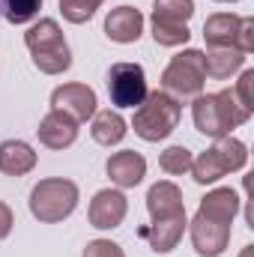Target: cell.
Listing matches in <instances>:
<instances>
[{
	"mask_svg": "<svg viewBox=\"0 0 254 257\" xmlns=\"http://www.w3.org/2000/svg\"><path fill=\"white\" fill-rule=\"evenodd\" d=\"M206 84V72H203V51H183L177 54L168 69L162 72V87L165 93H174L177 99H191V96H200Z\"/></svg>",
	"mask_w": 254,
	"mask_h": 257,
	"instance_id": "52a82bcc",
	"label": "cell"
},
{
	"mask_svg": "<svg viewBox=\"0 0 254 257\" xmlns=\"http://www.w3.org/2000/svg\"><path fill=\"white\" fill-rule=\"evenodd\" d=\"M42 0H3V18L9 24H27L39 15Z\"/></svg>",
	"mask_w": 254,
	"mask_h": 257,
	"instance_id": "7402d4cb",
	"label": "cell"
},
{
	"mask_svg": "<svg viewBox=\"0 0 254 257\" xmlns=\"http://www.w3.org/2000/svg\"><path fill=\"white\" fill-rule=\"evenodd\" d=\"M51 108L69 114L75 123H84L96 114V93L87 84H63L51 93Z\"/></svg>",
	"mask_w": 254,
	"mask_h": 257,
	"instance_id": "30bf717a",
	"label": "cell"
},
{
	"mask_svg": "<svg viewBox=\"0 0 254 257\" xmlns=\"http://www.w3.org/2000/svg\"><path fill=\"white\" fill-rule=\"evenodd\" d=\"M90 132H93V141H96V144L111 147V144H120V141L126 138V120H123L117 111H99Z\"/></svg>",
	"mask_w": 254,
	"mask_h": 257,
	"instance_id": "44dd1931",
	"label": "cell"
},
{
	"mask_svg": "<svg viewBox=\"0 0 254 257\" xmlns=\"http://www.w3.org/2000/svg\"><path fill=\"white\" fill-rule=\"evenodd\" d=\"M105 171H108V177H111L114 186H120V189H135V186L144 180V174H147V159H144L141 153H135V150H123V153H114V156L108 159Z\"/></svg>",
	"mask_w": 254,
	"mask_h": 257,
	"instance_id": "4fadbf2b",
	"label": "cell"
},
{
	"mask_svg": "<svg viewBox=\"0 0 254 257\" xmlns=\"http://www.w3.org/2000/svg\"><path fill=\"white\" fill-rule=\"evenodd\" d=\"M24 42L33 54V66L45 75H60L72 66V51L54 18H42L24 33Z\"/></svg>",
	"mask_w": 254,
	"mask_h": 257,
	"instance_id": "7a4b0ae2",
	"label": "cell"
},
{
	"mask_svg": "<svg viewBox=\"0 0 254 257\" xmlns=\"http://www.w3.org/2000/svg\"><path fill=\"white\" fill-rule=\"evenodd\" d=\"M78 206V186L72 180L54 177V180H42L33 192H30V212L45 221V224H57L66 215H72Z\"/></svg>",
	"mask_w": 254,
	"mask_h": 257,
	"instance_id": "277c9868",
	"label": "cell"
},
{
	"mask_svg": "<svg viewBox=\"0 0 254 257\" xmlns=\"http://www.w3.org/2000/svg\"><path fill=\"white\" fill-rule=\"evenodd\" d=\"M183 230H186V212L183 215H174V218H162V221H153L150 227L141 230V236L150 242V248L156 254H168L177 248V242L183 239Z\"/></svg>",
	"mask_w": 254,
	"mask_h": 257,
	"instance_id": "2e32d148",
	"label": "cell"
},
{
	"mask_svg": "<svg viewBox=\"0 0 254 257\" xmlns=\"http://www.w3.org/2000/svg\"><path fill=\"white\" fill-rule=\"evenodd\" d=\"M180 114H183L180 102L171 93L156 90V93H147V99L135 108L132 126H135V135H141L144 141H165L180 126Z\"/></svg>",
	"mask_w": 254,
	"mask_h": 257,
	"instance_id": "3957f363",
	"label": "cell"
},
{
	"mask_svg": "<svg viewBox=\"0 0 254 257\" xmlns=\"http://www.w3.org/2000/svg\"><path fill=\"white\" fill-rule=\"evenodd\" d=\"M147 75L138 63H114L108 69V96L117 108H138L147 99Z\"/></svg>",
	"mask_w": 254,
	"mask_h": 257,
	"instance_id": "9c48e42d",
	"label": "cell"
},
{
	"mask_svg": "<svg viewBox=\"0 0 254 257\" xmlns=\"http://www.w3.org/2000/svg\"><path fill=\"white\" fill-rule=\"evenodd\" d=\"M248 153H245V144L236 141V138H218V144L206 153H200L194 162H191V174L200 186H209L215 180H221L224 174L230 171H239L245 165Z\"/></svg>",
	"mask_w": 254,
	"mask_h": 257,
	"instance_id": "5b68a950",
	"label": "cell"
},
{
	"mask_svg": "<svg viewBox=\"0 0 254 257\" xmlns=\"http://www.w3.org/2000/svg\"><path fill=\"white\" fill-rule=\"evenodd\" d=\"M251 90H254V72L251 69H245L242 72V78L236 81V90H233V96H236V102L251 114V108H254V96H251Z\"/></svg>",
	"mask_w": 254,
	"mask_h": 257,
	"instance_id": "d4e9b609",
	"label": "cell"
},
{
	"mask_svg": "<svg viewBox=\"0 0 254 257\" xmlns=\"http://www.w3.org/2000/svg\"><path fill=\"white\" fill-rule=\"evenodd\" d=\"M147 209H150V218H153V221L183 215V212H186L183 192H180L174 183H156V186L147 192Z\"/></svg>",
	"mask_w": 254,
	"mask_h": 257,
	"instance_id": "e0dca14e",
	"label": "cell"
},
{
	"mask_svg": "<svg viewBox=\"0 0 254 257\" xmlns=\"http://www.w3.org/2000/svg\"><path fill=\"white\" fill-rule=\"evenodd\" d=\"M203 39L209 48H239L242 54L254 51V18L218 12L203 24Z\"/></svg>",
	"mask_w": 254,
	"mask_h": 257,
	"instance_id": "ba28073f",
	"label": "cell"
},
{
	"mask_svg": "<svg viewBox=\"0 0 254 257\" xmlns=\"http://www.w3.org/2000/svg\"><path fill=\"white\" fill-rule=\"evenodd\" d=\"M191 242H194V251L200 257H218L230 242V224L209 221L197 212L191 221Z\"/></svg>",
	"mask_w": 254,
	"mask_h": 257,
	"instance_id": "7c38bea8",
	"label": "cell"
},
{
	"mask_svg": "<svg viewBox=\"0 0 254 257\" xmlns=\"http://www.w3.org/2000/svg\"><path fill=\"white\" fill-rule=\"evenodd\" d=\"M105 33H108V39H114L120 45L138 42L141 33H144V15L132 6H117L105 18Z\"/></svg>",
	"mask_w": 254,
	"mask_h": 257,
	"instance_id": "5bb4252c",
	"label": "cell"
},
{
	"mask_svg": "<svg viewBox=\"0 0 254 257\" xmlns=\"http://www.w3.org/2000/svg\"><path fill=\"white\" fill-rule=\"evenodd\" d=\"M191 162H194V156H191V150H186V147H168L159 156V168L165 174H174V177L191 171Z\"/></svg>",
	"mask_w": 254,
	"mask_h": 257,
	"instance_id": "603a6c76",
	"label": "cell"
},
{
	"mask_svg": "<svg viewBox=\"0 0 254 257\" xmlns=\"http://www.w3.org/2000/svg\"><path fill=\"white\" fill-rule=\"evenodd\" d=\"M12 224H15V218H12V209H9V206L0 200V239H6V236H9Z\"/></svg>",
	"mask_w": 254,
	"mask_h": 257,
	"instance_id": "4316f807",
	"label": "cell"
},
{
	"mask_svg": "<svg viewBox=\"0 0 254 257\" xmlns=\"http://www.w3.org/2000/svg\"><path fill=\"white\" fill-rule=\"evenodd\" d=\"M84 257H126V254H123V248H120L117 242H111V239H93V242H87Z\"/></svg>",
	"mask_w": 254,
	"mask_h": 257,
	"instance_id": "484cf974",
	"label": "cell"
},
{
	"mask_svg": "<svg viewBox=\"0 0 254 257\" xmlns=\"http://www.w3.org/2000/svg\"><path fill=\"white\" fill-rule=\"evenodd\" d=\"M36 135H39V141L48 147V150H63V147H72L75 144V138H78V123L63 114V111H51L39 128H36Z\"/></svg>",
	"mask_w": 254,
	"mask_h": 257,
	"instance_id": "9a60e30c",
	"label": "cell"
},
{
	"mask_svg": "<svg viewBox=\"0 0 254 257\" xmlns=\"http://www.w3.org/2000/svg\"><path fill=\"white\" fill-rule=\"evenodd\" d=\"M194 15V3L191 0H156L153 3V39L159 45H186L189 42V21Z\"/></svg>",
	"mask_w": 254,
	"mask_h": 257,
	"instance_id": "8992f818",
	"label": "cell"
},
{
	"mask_svg": "<svg viewBox=\"0 0 254 257\" xmlns=\"http://www.w3.org/2000/svg\"><path fill=\"white\" fill-rule=\"evenodd\" d=\"M126 209H129L126 194L117 192V189H102L90 200V224L99 227V230H114V227L123 224Z\"/></svg>",
	"mask_w": 254,
	"mask_h": 257,
	"instance_id": "8fae6325",
	"label": "cell"
},
{
	"mask_svg": "<svg viewBox=\"0 0 254 257\" xmlns=\"http://www.w3.org/2000/svg\"><path fill=\"white\" fill-rule=\"evenodd\" d=\"M0 15H3V0H0Z\"/></svg>",
	"mask_w": 254,
	"mask_h": 257,
	"instance_id": "83f0119b",
	"label": "cell"
},
{
	"mask_svg": "<svg viewBox=\"0 0 254 257\" xmlns=\"http://www.w3.org/2000/svg\"><path fill=\"white\" fill-rule=\"evenodd\" d=\"M191 117H194V126L200 135L206 138H227V132L242 123H248V111L236 102L233 90H221V93H212V96H194L191 102Z\"/></svg>",
	"mask_w": 254,
	"mask_h": 257,
	"instance_id": "6da1fadb",
	"label": "cell"
},
{
	"mask_svg": "<svg viewBox=\"0 0 254 257\" xmlns=\"http://www.w3.org/2000/svg\"><path fill=\"white\" fill-rule=\"evenodd\" d=\"M36 168V153L24 141H3L0 144V171L6 177H24Z\"/></svg>",
	"mask_w": 254,
	"mask_h": 257,
	"instance_id": "ac0fdd59",
	"label": "cell"
},
{
	"mask_svg": "<svg viewBox=\"0 0 254 257\" xmlns=\"http://www.w3.org/2000/svg\"><path fill=\"white\" fill-rule=\"evenodd\" d=\"M236 209H239L236 192H230V189H215V192H209L200 200V209H197V212H200L203 218H209V221L230 224L233 215H236Z\"/></svg>",
	"mask_w": 254,
	"mask_h": 257,
	"instance_id": "d6986e66",
	"label": "cell"
},
{
	"mask_svg": "<svg viewBox=\"0 0 254 257\" xmlns=\"http://www.w3.org/2000/svg\"><path fill=\"white\" fill-rule=\"evenodd\" d=\"M102 0H60V12H63L66 21L72 24H84L93 18V12L99 9Z\"/></svg>",
	"mask_w": 254,
	"mask_h": 257,
	"instance_id": "cb8c5ba5",
	"label": "cell"
},
{
	"mask_svg": "<svg viewBox=\"0 0 254 257\" xmlns=\"http://www.w3.org/2000/svg\"><path fill=\"white\" fill-rule=\"evenodd\" d=\"M242 63H245V54L239 48H212L209 54H203V72L206 78H215V81L230 78L236 69H242Z\"/></svg>",
	"mask_w": 254,
	"mask_h": 257,
	"instance_id": "ffe728a7",
	"label": "cell"
}]
</instances>
